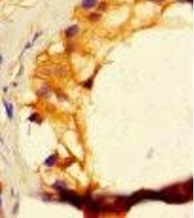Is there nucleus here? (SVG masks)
<instances>
[{
    "instance_id": "f257e3e1",
    "label": "nucleus",
    "mask_w": 194,
    "mask_h": 218,
    "mask_svg": "<svg viewBox=\"0 0 194 218\" xmlns=\"http://www.w3.org/2000/svg\"><path fill=\"white\" fill-rule=\"evenodd\" d=\"M78 30H79V28L77 25H71L65 30V36L68 38L73 37L78 32Z\"/></svg>"
},
{
    "instance_id": "f03ea898",
    "label": "nucleus",
    "mask_w": 194,
    "mask_h": 218,
    "mask_svg": "<svg viewBox=\"0 0 194 218\" xmlns=\"http://www.w3.org/2000/svg\"><path fill=\"white\" fill-rule=\"evenodd\" d=\"M98 2V0H83L81 6L85 9H90L95 7Z\"/></svg>"
},
{
    "instance_id": "7ed1b4c3",
    "label": "nucleus",
    "mask_w": 194,
    "mask_h": 218,
    "mask_svg": "<svg viewBox=\"0 0 194 218\" xmlns=\"http://www.w3.org/2000/svg\"><path fill=\"white\" fill-rule=\"evenodd\" d=\"M5 109H6V112H7V114L8 116V117L11 119L12 118V112H13V106L10 103V104H7V103H5Z\"/></svg>"
},
{
    "instance_id": "20e7f679",
    "label": "nucleus",
    "mask_w": 194,
    "mask_h": 218,
    "mask_svg": "<svg viewBox=\"0 0 194 218\" xmlns=\"http://www.w3.org/2000/svg\"><path fill=\"white\" fill-rule=\"evenodd\" d=\"M100 17V15L97 14V13H95V14L91 15L90 17V20H94V21H95V20H99Z\"/></svg>"
},
{
    "instance_id": "39448f33",
    "label": "nucleus",
    "mask_w": 194,
    "mask_h": 218,
    "mask_svg": "<svg viewBox=\"0 0 194 218\" xmlns=\"http://www.w3.org/2000/svg\"><path fill=\"white\" fill-rule=\"evenodd\" d=\"M149 1H152V2H160V1H162V0H149Z\"/></svg>"
},
{
    "instance_id": "423d86ee",
    "label": "nucleus",
    "mask_w": 194,
    "mask_h": 218,
    "mask_svg": "<svg viewBox=\"0 0 194 218\" xmlns=\"http://www.w3.org/2000/svg\"><path fill=\"white\" fill-rule=\"evenodd\" d=\"M1 61H2V57L0 56V62H1Z\"/></svg>"
},
{
    "instance_id": "0eeeda50",
    "label": "nucleus",
    "mask_w": 194,
    "mask_h": 218,
    "mask_svg": "<svg viewBox=\"0 0 194 218\" xmlns=\"http://www.w3.org/2000/svg\"><path fill=\"white\" fill-rule=\"evenodd\" d=\"M187 1H190V2H192V0H187Z\"/></svg>"
}]
</instances>
